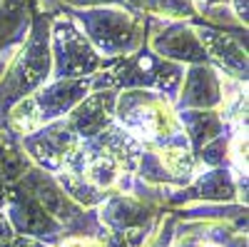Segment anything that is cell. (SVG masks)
<instances>
[{"label": "cell", "instance_id": "ac0fdd59", "mask_svg": "<svg viewBox=\"0 0 249 247\" xmlns=\"http://www.w3.org/2000/svg\"><path fill=\"white\" fill-rule=\"evenodd\" d=\"M177 117L192 152H199L210 140L230 130L219 110H177Z\"/></svg>", "mask_w": 249, "mask_h": 247}, {"label": "cell", "instance_id": "d4e9b609", "mask_svg": "<svg viewBox=\"0 0 249 247\" xmlns=\"http://www.w3.org/2000/svg\"><path fill=\"white\" fill-rule=\"evenodd\" d=\"M60 5L65 8H77V10H85V8H107V5H120L124 8L127 0H57ZM130 8V5H127Z\"/></svg>", "mask_w": 249, "mask_h": 247}, {"label": "cell", "instance_id": "277c9868", "mask_svg": "<svg viewBox=\"0 0 249 247\" xmlns=\"http://www.w3.org/2000/svg\"><path fill=\"white\" fill-rule=\"evenodd\" d=\"M65 13L77 23L90 40V45L97 50L102 60H112L130 55L144 45L147 38V15L135 10V8H120V5H107V8H65Z\"/></svg>", "mask_w": 249, "mask_h": 247}, {"label": "cell", "instance_id": "484cf974", "mask_svg": "<svg viewBox=\"0 0 249 247\" xmlns=\"http://www.w3.org/2000/svg\"><path fill=\"white\" fill-rule=\"evenodd\" d=\"M55 247H105L100 237H62Z\"/></svg>", "mask_w": 249, "mask_h": 247}, {"label": "cell", "instance_id": "603a6c76", "mask_svg": "<svg viewBox=\"0 0 249 247\" xmlns=\"http://www.w3.org/2000/svg\"><path fill=\"white\" fill-rule=\"evenodd\" d=\"M230 135L232 130H227L210 140L199 152H195L199 168H230Z\"/></svg>", "mask_w": 249, "mask_h": 247}, {"label": "cell", "instance_id": "2e32d148", "mask_svg": "<svg viewBox=\"0 0 249 247\" xmlns=\"http://www.w3.org/2000/svg\"><path fill=\"white\" fill-rule=\"evenodd\" d=\"M33 25V0H0V77L25 43Z\"/></svg>", "mask_w": 249, "mask_h": 247}, {"label": "cell", "instance_id": "6da1fadb", "mask_svg": "<svg viewBox=\"0 0 249 247\" xmlns=\"http://www.w3.org/2000/svg\"><path fill=\"white\" fill-rule=\"evenodd\" d=\"M50 15L33 5L30 33L0 77V128H5V117L13 105L50 82Z\"/></svg>", "mask_w": 249, "mask_h": 247}, {"label": "cell", "instance_id": "7402d4cb", "mask_svg": "<svg viewBox=\"0 0 249 247\" xmlns=\"http://www.w3.org/2000/svg\"><path fill=\"white\" fill-rule=\"evenodd\" d=\"M137 10L160 20H179V23L197 20L195 0H142Z\"/></svg>", "mask_w": 249, "mask_h": 247}, {"label": "cell", "instance_id": "e0dca14e", "mask_svg": "<svg viewBox=\"0 0 249 247\" xmlns=\"http://www.w3.org/2000/svg\"><path fill=\"white\" fill-rule=\"evenodd\" d=\"M82 142V148H88L92 152H102V155H107L112 157L117 165H120V170L122 172H127V175H135L137 170V162H140V155H142V145L127 133V130H122L117 122H112V125L107 130H102L97 137L92 140H80Z\"/></svg>", "mask_w": 249, "mask_h": 247}, {"label": "cell", "instance_id": "8fae6325", "mask_svg": "<svg viewBox=\"0 0 249 247\" xmlns=\"http://www.w3.org/2000/svg\"><path fill=\"white\" fill-rule=\"evenodd\" d=\"M197 202H237V180L230 168H202L184 188H172L167 210H179Z\"/></svg>", "mask_w": 249, "mask_h": 247}, {"label": "cell", "instance_id": "ffe728a7", "mask_svg": "<svg viewBox=\"0 0 249 247\" xmlns=\"http://www.w3.org/2000/svg\"><path fill=\"white\" fill-rule=\"evenodd\" d=\"M30 168V160L20 148V137L10 128H0V185H13Z\"/></svg>", "mask_w": 249, "mask_h": 247}, {"label": "cell", "instance_id": "9c48e42d", "mask_svg": "<svg viewBox=\"0 0 249 247\" xmlns=\"http://www.w3.org/2000/svg\"><path fill=\"white\" fill-rule=\"evenodd\" d=\"M144 48L162 60H170L177 65H202L207 63L204 48L192 28V23L179 20H160L147 15V38Z\"/></svg>", "mask_w": 249, "mask_h": 247}, {"label": "cell", "instance_id": "44dd1931", "mask_svg": "<svg viewBox=\"0 0 249 247\" xmlns=\"http://www.w3.org/2000/svg\"><path fill=\"white\" fill-rule=\"evenodd\" d=\"M53 177L60 185V190L65 192V197L70 202H75L77 208H82V210H95L97 205L110 195V192H102V190L92 188L85 177H80L77 172H70V170H60Z\"/></svg>", "mask_w": 249, "mask_h": 247}, {"label": "cell", "instance_id": "4dcf8cb0", "mask_svg": "<svg viewBox=\"0 0 249 247\" xmlns=\"http://www.w3.org/2000/svg\"><path fill=\"white\" fill-rule=\"evenodd\" d=\"M197 8H210V5H230V0H195Z\"/></svg>", "mask_w": 249, "mask_h": 247}, {"label": "cell", "instance_id": "3957f363", "mask_svg": "<svg viewBox=\"0 0 249 247\" xmlns=\"http://www.w3.org/2000/svg\"><path fill=\"white\" fill-rule=\"evenodd\" d=\"M115 122L142 148L190 145L179 128L175 105L155 90H120L115 102Z\"/></svg>", "mask_w": 249, "mask_h": 247}, {"label": "cell", "instance_id": "4316f807", "mask_svg": "<svg viewBox=\"0 0 249 247\" xmlns=\"http://www.w3.org/2000/svg\"><path fill=\"white\" fill-rule=\"evenodd\" d=\"M230 8L239 18V23L247 28V23H249V0H230Z\"/></svg>", "mask_w": 249, "mask_h": 247}, {"label": "cell", "instance_id": "d6a6232c", "mask_svg": "<svg viewBox=\"0 0 249 247\" xmlns=\"http://www.w3.org/2000/svg\"><path fill=\"white\" fill-rule=\"evenodd\" d=\"M140 3H142V0H127V5H130V8H135V10L140 8Z\"/></svg>", "mask_w": 249, "mask_h": 247}, {"label": "cell", "instance_id": "f1b7e54d", "mask_svg": "<svg viewBox=\"0 0 249 247\" xmlns=\"http://www.w3.org/2000/svg\"><path fill=\"white\" fill-rule=\"evenodd\" d=\"M10 247H50V245L40 242V240H35V237H23V235H15V237H13V242H10Z\"/></svg>", "mask_w": 249, "mask_h": 247}, {"label": "cell", "instance_id": "5b68a950", "mask_svg": "<svg viewBox=\"0 0 249 247\" xmlns=\"http://www.w3.org/2000/svg\"><path fill=\"white\" fill-rule=\"evenodd\" d=\"M90 93V77L80 80H50L40 90L20 100L5 117V128H10L18 137L28 135L37 128L68 117V113Z\"/></svg>", "mask_w": 249, "mask_h": 247}, {"label": "cell", "instance_id": "cb8c5ba5", "mask_svg": "<svg viewBox=\"0 0 249 247\" xmlns=\"http://www.w3.org/2000/svg\"><path fill=\"white\" fill-rule=\"evenodd\" d=\"M175 222H177L175 212H172V210H167V212H164V217H162V222H160L157 232L152 235V240H150L147 245H144V247H170V242H172V230H175Z\"/></svg>", "mask_w": 249, "mask_h": 247}, {"label": "cell", "instance_id": "1f68e13d", "mask_svg": "<svg viewBox=\"0 0 249 247\" xmlns=\"http://www.w3.org/2000/svg\"><path fill=\"white\" fill-rule=\"evenodd\" d=\"M5 188H8V185H0V210L5 208Z\"/></svg>", "mask_w": 249, "mask_h": 247}, {"label": "cell", "instance_id": "7c38bea8", "mask_svg": "<svg viewBox=\"0 0 249 247\" xmlns=\"http://www.w3.org/2000/svg\"><path fill=\"white\" fill-rule=\"evenodd\" d=\"M95 210H97L100 225L110 232L150 228V225H157L162 220V215L167 212V210L152 208V205L142 202L132 195H124V192H110Z\"/></svg>", "mask_w": 249, "mask_h": 247}, {"label": "cell", "instance_id": "52a82bcc", "mask_svg": "<svg viewBox=\"0 0 249 247\" xmlns=\"http://www.w3.org/2000/svg\"><path fill=\"white\" fill-rule=\"evenodd\" d=\"M77 145H80V137L72 133L70 122L65 117L48 122V125L37 128L28 135H20V148H23L30 165L50 175L68 168Z\"/></svg>", "mask_w": 249, "mask_h": 247}, {"label": "cell", "instance_id": "83f0119b", "mask_svg": "<svg viewBox=\"0 0 249 247\" xmlns=\"http://www.w3.org/2000/svg\"><path fill=\"white\" fill-rule=\"evenodd\" d=\"M13 237H15V232H13V228H10L5 212L0 210V242H13Z\"/></svg>", "mask_w": 249, "mask_h": 247}, {"label": "cell", "instance_id": "8992f818", "mask_svg": "<svg viewBox=\"0 0 249 247\" xmlns=\"http://www.w3.org/2000/svg\"><path fill=\"white\" fill-rule=\"evenodd\" d=\"M50 80L92 77L102 68V57L82 35L77 23L65 13V5L60 13L50 15Z\"/></svg>", "mask_w": 249, "mask_h": 247}, {"label": "cell", "instance_id": "5bb4252c", "mask_svg": "<svg viewBox=\"0 0 249 247\" xmlns=\"http://www.w3.org/2000/svg\"><path fill=\"white\" fill-rule=\"evenodd\" d=\"M222 102V75L210 65H184L175 110H217Z\"/></svg>", "mask_w": 249, "mask_h": 247}, {"label": "cell", "instance_id": "ba28073f", "mask_svg": "<svg viewBox=\"0 0 249 247\" xmlns=\"http://www.w3.org/2000/svg\"><path fill=\"white\" fill-rule=\"evenodd\" d=\"M192 28H195L199 43L204 48L207 63L224 77L247 82V73H249L247 28L222 30V28H212L207 23H199V20H192Z\"/></svg>", "mask_w": 249, "mask_h": 247}, {"label": "cell", "instance_id": "7a4b0ae2", "mask_svg": "<svg viewBox=\"0 0 249 247\" xmlns=\"http://www.w3.org/2000/svg\"><path fill=\"white\" fill-rule=\"evenodd\" d=\"M184 77V65L162 60L147 48L130 55L102 60V68L90 77V90H155L172 105Z\"/></svg>", "mask_w": 249, "mask_h": 247}, {"label": "cell", "instance_id": "d6986e66", "mask_svg": "<svg viewBox=\"0 0 249 247\" xmlns=\"http://www.w3.org/2000/svg\"><path fill=\"white\" fill-rule=\"evenodd\" d=\"M157 160L162 162L164 172L170 175L175 188H184L195 180V175L202 170L199 162L195 157V152L190 150V145H162V148H152Z\"/></svg>", "mask_w": 249, "mask_h": 247}, {"label": "cell", "instance_id": "836d02e7", "mask_svg": "<svg viewBox=\"0 0 249 247\" xmlns=\"http://www.w3.org/2000/svg\"><path fill=\"white\" fill-rule=\"evenodd\" d=\"M199 247H222V245H212V242H204V245H199Z\"/></svg>", "mask_w": 249, "mask_h": 247}, {"label": "cell", "instance_id": "30bf717a", "mask_svg": "<svg viewBox=\"0 0 249 247\" xmlns=\"http://www.w3.org/2000/svg\"><path fill=\"white\" fill-rule=\"evenodd\" d=\"M8 222L15 235L23 237H35L55 247L62 240V225L43 208L35 202L28 192H23L18 185H8L5 188V208H3Z\"/></svg>", "mask_w": 249, "mask_h": 247}, {"label": "cell", "instance_id": "e575fe53", "mask_svg": "<svg viewBox=\"0 0 249 247\" xmlns=\"http://www.w3.org/2000/svg\"><path fill=\"white\" fill-rule=\"evenodd\" d=\"M0 247H10V242H0Z\"/></svg>", "mask_w": 249, "mask_h": 247}, {"label": "cell", "instance_id": "f546056e", "mask_svg": "<svg viewBox=\"0 0 249 247\" xmlns=\"http://www.w3.org/2000/svg\"><path fill=\"white\" fill-rule=\"evenodd\" d=\"M222 247H249V240H247V232H234L230 240H227Z\"/></svg>", "mask_w": 249, "mask_h": 247}, {"label": "cell", "instance_id": "9a60e30c", "mask_svg": "<svg viewBox=\"0 0 249 247\" xmlns=\"http://www.w3.org/2000/svg\"><path fill=\"white\" fill-rule=\"evenodd\" d=\"M117 90H90L68 113V122L80 140H92L115 122Z\"/></svg>", "mask_w": 249, "mask_h": 247}, {"label": "cell", "instance_id": "4fadbf2b", "mask_svg": "<svg viewBox=\"0 0 249 247\" xmlns=\"http://www.w3.org/2000/svg\"><path fill=\"white\" fill-rule=\"evenodd\" d=\"M13 185H18V188L23 192H28L35 202H40L62 225V237H65L68 225H72L82 215V208H77L75 202H70L65 197V192L60 190V185L55 182V177L45 170H40V168H33L30 165V168L23 172V177H20L18 182H13Z\"/></svg>", "mask_w": 249, "mask_h": 247}]
</instances>
